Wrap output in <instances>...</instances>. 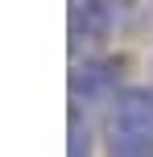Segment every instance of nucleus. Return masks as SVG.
<instances>
[{"label": "nucleus", "mask_w": 153, "mask_h": 157, "mask_svg": "<svg viewBox=\"0 0 153 157\" xmlns=\"http://www.w3.org/2000/svg\"><path fill=\"white\" fill-rule=\"evenodd\" d=\"M108 157H153V87L128 83L104 112Z\"/></svg>", "instance_id": "1"}, {"label": "nucleus", "mask_w": 153, "mask_h": 157, "mask_svg": "<svg viewBox=\"0 0 153 157\" xmlns=\"http://www.w3.org/2000/svg\"><path fill=\"white\" fill-rule=\"evenodd\" d=\"M66 157H91V124L79 108H66Z\"/></svg>", "instance_id": "4"}, {"label": "nucleus", "mask_w": 153, "mask_h": 157, "mask_svg": "<svg viewBox=\"0 0 153 157\" xmlns=\"http://www.w3.org/2000/svg\"><path fill=\"white\" fill-rule=\"evenodd\" d=\"M124 58L120 54H87L75 58L71 75H66V95H71V108L79 112H108L116 103V95L124 91Z\"/></svg>", "instance_id": "3"}, {"label": "nucleus", "mask_w": 153, "mask_h": 157, "mask_svg": "<svg viewBox=\"0 0 153 157\" xmlns=\"http://www.w3.org/2000/svg\"><path fill=\"white\" fill-rule=\"evenodd\" d=\"M132 13H137L132 0H71V13H66V46H71V58L104 54L108 41L116 37V29Z\"/></svg>", "instance_id": "2"}]
</instances>
